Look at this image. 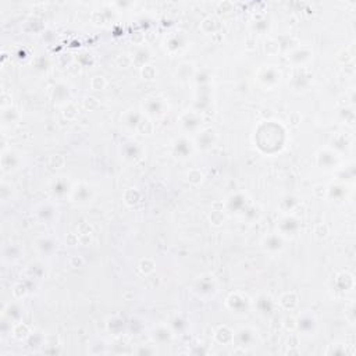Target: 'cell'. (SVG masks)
<instances>
[{"label":"cell","instance_id":"obj_1","mask_svg":"<svg viewBox=\"0 0 356 356\" xmlns=\"http://www.w3.org/2000/svg\"><path fill=\"white\" fill-rule=\"evenodd\" d=\"M194 291L199 296H212L217 291V281L212 274H204L199 277L194 284Z\"/></svg>","mask_w":356,"mask_h":356},{"label":"cell","instance_id":"obj_2","mask_svg":"<svg viewBox=\"0 0 356 356\" xmlns=\"http://www.w3.org/2000/svg\"><path fill=\"white\" fill-rule=\"evenodd\" d=\"M261 248L263 251L275 256L277 253H281L285 248V239L280 233L269 234L266 237L261 239Z\"/></svg>","mask_w":356,"mask_h":356},{"label":"cell","instance_id":"obj_3","mask_svg":"<svg viewBox=\"0 0 356 356\" xmlns=\"http://www.w3.org/2000/svg\"><path fill=\"white\" fill-rule=\"evenodd\" d=\"M295 327L299 330V332H302V335H314V332L317 331L316 316L310 312H304L296 318Z\"/></svg>","mask_w":356,"mask_h":356},{"label":"cell","instance_id":"obj_4","mask_svg":"<svg viewBox=\"0 0 356 356\" xmlns=\"http://www.w3.org/2000/svg\"><path fill=\"white\" fill-rule=\"evenodd\" d=\"M194 142L191 141L190 138L180 137L177 138V139H174L173 146H171V152H173V155H174L177 159L185 160V159L191 157V155L194 153Z\"/></svg>","mask_w":356,"mask_h":356},{"label":"cell","instance_id":"obj_5","mask_svg":"<svg viewBox=\"0 0 356 356\" xmlns=\"http://www.w3.org/2000/svg\"><path fill=\"white\" fill-rule=\"evenodd\" d=\"M143 110L149 117H163L164 114L168 111V106L163 99L160 98H147L143 102Z\"/></svg>","mask_w":356,"mask_h":356},{"label":"cell","instance_id":"obj_6","mask_svg":"<svg viewBox=\"0 0 356 356\" xmlns=\"http://www.w3.org/2000/svg\"><path fill=\"white\" fill-rule=\"evenodd\" d=\"M249 306L251 304L248 296L241 292L231 294L227 298V308L235 314H247L249 312Z\"/></svg>","mask_w":356,"mask_h":356},{"label":"cell","instance_id":"obj_7","mask_svg":"<svg viewBox=\"0 0 356 356\" xmlns=\"http://www.w3.org/2000/svg\"><path fill=\"white\" fill-rule=\"evenodd\" d=\"M280 71L273 66L263 67L257 72V81L260 82V85H263L265 88H273V86H275L280 82Z\"/></svg>","mask_w":356,"mask_h":356},{"label":"cell","instance_id":"obj_8","mask_svg":"<svg viewBox=\"0 0 356 356\" xmlns=\"http://www.w3.org/2000/svg\"><path fill=\"white\" fill-rule=\"evenodd\" d=\"M256 334L255 330L249 327H241L235 334H234L233 342L239 348H251L256 342Z\"/></svg>","mask_w":356,"mask_h":356},{"label":"cell","instance_id":"obj_9","mask_svg":"<svg viewBox=\"0 0 356 356\" xmlns=\"http://www.w3.org/2000/svg\"><path fill=\"white\" fill-rule=\"evenodd\" d=\"M301 230V220L296 219L295 216H284L278 223V231L283 237H294L299 233Z\"/></svg>","mask_w":356,"mask_h":356},{"label":"cell","instance_id":"obj_10","mask_svg":"<svg viewBox=\"0 0 356 356\" xmlns=\"http://www.w3.org/2000/svg\"><path fill=\"white\" fill-rule=\"evenodd\" d=\"M248 199L247 195L242 194V192H237V194H233L226 202V209L230 212V213L234 214H241L245 213L247 210Z\"/></svg>","mask_w":356,"mask_h":356},{"label":"cell","instance_id":"obj_11","mask_svg":"<svg viewBox=\"0 0 356 356\" xmlns=\"http://www.w3.org/2000/svg\"><path fill=\"white\" fill-rule=\"evenodd\" d=\"M316 162L322 168H335L340 163V157L331 149H322L316 156Z\"/></svg>","mask_w":356,"mask_h":356},{"label":"cell","instance_id":"obj_12","mask_svg":"<svg viewBox=\"0 0 356 356\" xmlns=\"http://www.w3.org/2000/svg\"><path fill=\"white\" fill-rule=\"evenodd\" d=\"M71 196L77 203H88L93 199V190L86 184H78L76 188H72Z\"/></svg>","mask_w":356,"mask_h":356},{"label":"cell","instance_id":"obj_13","mask_svg":"<svg viewBox=\"0 0 356 356\" xmlns=\"http://www.w3.org/2000/svg\"><path fill=\"white\" fill-rule=\"evenodd\" d=\"M50 190H52L53 195L57 196V198H64L70 191H72V188L66 177H57V178H54L52 181Z\"/></svg>","mask_w":356,"mask_h":356},{"label":"cell","instance_id":"obj_14","mask_svg":"<svg viewBox=\"0 0 356 356\" xmlns=\"http://www.w3.org/2000/svg\"><path fill=\"white\" fill-rule=\"evenodd\" d=\"M20 163H21V159L13 151H5L2 153V168H3V171H14L15 168H18Z\"/></svg>","mask_w":356,"mask_h":356},{"label":"cell","instance_id":"obj_15","mask_svg":"<svg viewBox=\"0 0 356 356\" xmlns=\"http://www.w3.org/2000/svg\"><path fill=\"white\" fill-rule=\"evenodd\" d=\"M255 306H256V309L259 310V313L263 314V316H269V314L273 313L275 304L270 295L261 294L257 296L256 302H255Z\"/></svg>","mask_w":356,"mask_h":356},{"label":"cell","instance_id":"obj_16","mask_svg":"<svg viewBox=\"0 0 356 356\" xmlns=\"http://www.w3.org/2000/svg\"><path fill=\"white\" fill-rule=\"evenodd\" d=\"M173 330L170 327H167L164 324H160L157 327L153 328L152 331V338L153 341L157 342V344H167L173 340Z\"/></svg>","mask_w":356,"mask_h":356},{"label":"cell","instance_id":"obj_17","mask_svg":"<svg viewBox=\"0 0 356 356\" xmlns=\"http://www.w3.org/2000/svg\"><path fill=\"white\" fill-rule=\"evenodd\" d=\"M181 124L186 131H198L202 124V119L199 117V114L196 113H185L181 116Z\"/></svg>","mask_w":356,"mask_h":356},{"label":"cell","instance_id":"obj_18","mask_svg":"<svg viewBox=\"0 0 356 356\" xmlns=\"http://www.w3.org/2000/svg\"><path fill=\"white\" fill-rule=\"evenodd\" d=\"M123 155L125 160L128 162H137L138 159L142 157V147L137 142H127L123 147Z\"/></svg>","mask_w":356,"mask_h":356},{"label":"cell","instance_id":"obj_19","mask_svg":"<svg viewBox=\"0 0 356 356\" xmlns=\"http://www.w3.org/2000/svg\"><path fill=\"white\" fill-rule=\"evenodd\" d=\"M310 57H312V50L310 49L298 48L291 53L288 59L291 60V63H294L295 66H302V64L310 60Z\"/></svg>","mask_w":356,"mask_h":356},{"label":"cell","instance_id":"obj_20","mask_svg":"<svg viewBox=\"0 0 356 356\" xmlns=\"http://www.w3.org/2000/svg\"><path fill=\"white\" fill-rule=\"evenodd\" d=\"M214 141H216V135L212 129H204V131H200L198 134V138H196V145L202 149H210V147L214 145Z\"/></svg>","mask_w":356,"mask_h":356},{"label":"cell","instance_id":"obj_21","mask_svg":"<svg viewBox=\"0 0 356 356\" xmlns=\"http://www.w3.org/2000/svg\"><path fill=\"white\" fill-rule=\"evenodd\" d=\"M36 249H38L42 255L50 256L53 252L56 251V242L53 241L52 238L42 237L36 241Z\"/></svg>","mask_w":356,"mask_h":356},{"label":"cell","instance_id":"obj_22","mask_svg":"<svg viewBox=\"0 0 356 356\" xmlns=\"http://www.w3.org/2000/svg\"><path fill=\"white\" fill-rule=\"evenodd\" d=\"M142 119H143L142 114L138 113V111L134 110V111H128V113L124 114L123 124L129 129H138V127H139V124H141Z\"/></svg>","mask_w":356,"mask_h":356},{"label":"cell","instance_id":"obj_23","mask_svg":"<svg viewBox=\"0 0 356 356\" xmlns=\"http://www.w3.org/2000/svg\"><path fill=\"white\" fill-rule=\"evenodd\" d=\"M233 338H234V334L230 330H228V327H226V326H223V327H220L217 331H216V340L220 342V344H223V345H226V344H230V342H233Z\"/></svg>","mask_w":356,"mask_h":356},{"label":"cell","instance_id":"obj_24","mask_svg":"<svg viewBox=\"0 0 356 356\" xmlns=\"http://www.w3.org/2000/svg\"><path fill=\"white\" fill-rule=\"evenodd\" d=\"M280 304L283 305L285 309H290V310H292V309L298 305V296H296L294 292H287V294H284L283 296H281Z\"/></svg>","mask_w":356,"mask_h":356},{"label":"cell","instance_id":"obj_25","mask_svg":"<svg viewBox=\"0 0 356 356\" xmlns=\"http://www.w3.org/2000/svg\"><path fill=\"white\" fill-rule=\"evenodd\" d=\"M21 308H20L18 304H10L7 306V309H5V314L10 320H14V322H18L20 317H21Z\"/></svg>","mask_w":356,"mask_h":356},{"label":"cell","instance_id":"obj_26","mask_svg":"<svg viewBox=\"0 0 356 356\" xmlns=\"http://www.w3.org/2000/svg\"><path fill=\"white\" fill-rule=\"evenodd\" d=\"M54 209H53L50 204H42V206H39L38 210H36V214H38V217L41 220H43V221H48V220L53 219V216H54Z\"/></svg>","mask_w":356,"mask_h":356},{"label":"cell","instance_id":"obj_27","mask_svg":"<svg viewBox=\"0 0 356 356\" xmlns=\"http://www.w3.org/2000/svg\"><path fill=\"white\" fill-rule=\"evenodd\" d=\"M203 180V174L199 170H191L188 173V181L191 184H199Z\"/></svg>","mask_w":356,"mask_h":356},{"label":"cell","instance_id":"obj_28","mask_svg":"<svg viewBox=\"0 0 356 356\" xmlns=\"http://www.w3.org/2000/svg\"><path fill=\"white\" fill-rule=\"evenodd\" d=\"M142 70H143V77H145L146 80H153V78L156 77V70H155L152 66L142 67Z\"/></svg>","mask_w":356,"mask_h":356}]
</instances>
